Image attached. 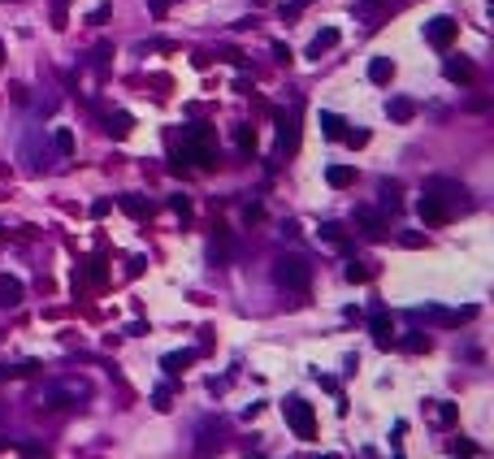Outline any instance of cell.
Listing matches in <instances>:
<instances>
[{
	"mask_svg": "<svg viewBox=\"0 0 494 459\" xmlns=\"http://www.w3.org/2000/svg\"><path fill=\"white\" fill-rule=\"evenodd\" d=\"M273 282L286 291H308L312 286V265L304 256H278L273 260Z\"/></svg>",
	"mask_w": 494,
	"mask_h": 459,
	"instance_id": "1",
	"label": "cell"
},
{
	"mask_svg": "<svg viewBox=\"0 0 494 459\" xmlns=\"http://www.w3.org/2000/svg\"><path fill=\"white\" fill-rule=\"evenodd\" d=\"M273 121H278V147H273V157L286 161V157H295V147H299V109H273Z\"/></svg>",
	"mask_w": 494,
	"mask_h": 459,
	"instance_id": "2",
	"label": "cell"
},
{
	"mask_svg": "<svg viewBox=\"0 0 494 459\" xmlns=\"http://www.w3.org/2000/svg\"><path fill=\"white\" fill-rule=\"evenodd\" d=\"M282 416H286V425L295 429V438H317V412H312V403H304V399H286L282 403Z\"/></svg>",
	"mask_w": 494,
	"mask_h": 459,
	"instance_id": "3",
	"label": "cell"
},
{
	"mask_svg": "<svg viewBox=\"0 0 494 459\" xmlns=\"http://www.w3.org/2000/svg\"><path fill=\"white\" fill-rule=\"evenodd\" d=\"M425 191H429V195H438V199L447 204L451 213H455V204H460V208H473V199H468V187L451 182V178H434V182H429Z\"/></svg>",
	"mask_w": 494,
	"mask_h": 459,
	"instance_id": "4",
	"label": "cell"
},
{
	"mask_svg": "<svg viewBox=\"0 0 494 459\" xmlns=\"http://www.w3.org/2000/svg\"><path fill=\"white\" fill-rule=\"evenodd\" d=\"M455 35H460V22H455V18H447V13H438V18H429V22H425V39H429L434 48H451V44H455Z\"/></svg>",
	"mask_w": 494,
	"mask_h": 459,
	"instance_id": "5",
	"label": "cell"
},
{
	"mask_svg": "<svg viewBox=\"0 0 494 459\" xmlns=\"http://www.w3.org/2000/svg\"><path fill=\"white\" fill-rule=\"evenodd\" d=\"M78 399H87L83 381H61V386H48L44 390V407H74Z\"/></svg>",
	"mask_w": 494,
	"mask_h": 459,
	"instance_id": "6",
	"label": "cell"
},
{
	"mask_svg": "<svg viewBox=\"0 0 494 459\" xmlns=\"http://www.w3.org/2000/svg\"><path fill=\"white\" fill-rule=\"evenodd\" d=\"M416 213H421V221H425V225H447V221L455 217V213L447 208V204H442L438 195H429V191H425L421 199H416Z\"/></svg>",
	"mask_w": 494,
	"mask_h": 459,
	"instance_id": "7",
	"label": "cell"
},
{
	"mask_svg": "<svg viewBox=\"0 0 494 459\" xmlns=\"http://www.w3.org/2000/svg\"><path fill=\"white\" fill-rule=\"evenodd\" d=\"M416 317H434L438 325H464L477 317V308H416Z\"/></svg>",
	"mask_w": 494,
	"mask_h": 459,
	"instance_id": "8",
	"label": "cell"
},
{
	"mask_svg": "<svg viewBox=\"0 0 494 459\" xmlns=\"http://www.w3.org/2000/svg\"><path fill=\"white\" fill-rule=\"evenodd\" d=\"M356 230H360L364 239H386V221H382L377 213H369V208L356 213Z\"/></svg>",
	"mask_w": 494,
	"mask_h": 459,
	"instance_id": "9",
	"label": "cell"
},
{
	"mask_svg": "<svg viewBox=\"0 0 494 459\" xmlns=\"http://www.w3.org/2000/svg\"><path fill=\"white\" fill-rule=\"evenodd\" d=\"M369 329H373V342H377V347H390V342H395V321H390L386 312H373Z\"/></svg>",
	"mask_w": 494,
	"mask_h": 459,
	"instance_id": "10",
	"label": "cell"
},
{
	"mask_svg": "<svg viewBox=\"0 0 494 459\" xmlns=\"http://www.w3.org/2000/svg\"><path fill=\"white\" fill-rule=\"evenodd\" d=\"M386 117H390V121H412V117H416V100H408V95L386 100Z\"/></svg>",
	"mask_w": 494,
	"mask_h": 459,
	"instance_id": "11",
	"label": "cell"
},
{
	"mask_svg": "<svg viewBox=\"0 0 494 459\" xmlns=\"http://www.w3.org/2000/svg\"><path fill=\"white\" fill-rule=\"evenodd\" d=\"M104 131H109L113 139H126L130 131H135V117H130V113H122V109H117V113H109V117H104Z\"/></svg>",
	"mask_w": 494,
	"mask_h": 459,
	"instance_id": "12",
	"label": "cell"
},
{
	"mask_svg": "<svg viewBox=\"0 0 494 459\" xmlns=\"http://www.w3.org/2000/svg\"><path fill=\"white\" fill-rule=\"evenodd\" d=\"M117 208H122L126 217H135V221H143V217L152 213V204H148L143 195H117Z\"/></svg>",
	"mask_w": 494,
	"mask_h": 459,
	"instance_id": "13",
	"label": "cell"
},
{
	"mask_svg": "<svg viewBox=\"0 0 494 459\" xmlns=\"http://www.w3.org/2000/svg\"><path fill=\"white\" fill-rule=\"evenodd\" d=\"M334 44H338V31H334V27L317 31V35H312V44H308V57H312V61H321V53H330Z\"/></svg>",
	"mask_w": 494,
	"mask_h": 459,
	"instance_id": "14",
	"label": "cell"
},
{
	"mask_svg": "<svg viewBox=\"0 0 494 459\" xmlns=\"http://www.w3.org/2000/svg\"><path fill=\"white\" fill-rule=\"evenodd\" d=\"M18 303H22V282L0 273V308H18Z\"/></svg>",
	"mask_w": 494,
	"mask_h": 459,
	"instance_id": "15",
	"label": "cell"
},
{
	"mask_svg": "<svg viewBox=\"0 0 494 459\" xmlns=\"http://www.w3.org/2000/svg\"><path fill=\"white\" fill-rule=\"evenodd\" d=\"M390 79H395V61H390V57H373V61H369V83L386 87Z\"/></svg>",
	"mask_w": 494,
	"mask_h": 459,
	"instance_id": "16",
	"label": "cell"
},
{
	"mask_svg": "<svg viewBox=\"0 0 494 459\" xmlns=\"http://www.w3.org/2000/svg\"><path fill=\"white\" fill-rule=\"evenodd\" d=\"M325 182H330L334 191H343V187L356 182V169H351V165H330V169H325Z\"/></svg>",
	"mask_w": 494,
	"mask_h": 459,
	"instance_id": "17",
	"label": "cell"
},
{
	"mask_svg": "<svg viewBox=\"0 0 494 459\" xmlns=\"http://www.w3.org/2000/svg\"><path fill=\"white\" fill-rule=\"evenodd\" d=\"M442 74H447L451 83H473V61H447Z\"/></svg>",
	"mask_w": 494,
	"mask_h": 459,
	"instance_id": "18",
	"label": "cell"
},
{
	"mask_svg": "<svg viewBox=\"0 0 494 459\" xmlns=\"http://www.w3.org/2000/svg\"><path fill=\"white\" fill-rule=\"evenodd\" d=\"M191 360H195V351H169V355H161V368L165 373H182Z\"/></svg>",
	"mask_w": 494,
	"mask_h": 459,
	"instance_id": "19",
	"label": "cell"
},
{
	"mask_svg": "<svg viewBox=\"0 0 494 459\" xmlns=\"http://www.w3.org/2000/svg\"><path fill=\"white\" fill-rule=\"evenodd\" d=\"M321 135L325 139H343L347 135V121L338 117V113H321Z\"/></svg>",
	"mask_w": 494,
	"mask_h": 459,
	"instance_id": "20",
	"label": "cell"
},
{
	"mask_svg": "<svg viewBox=\"0 0 494 459\" xmlns=\"http://www.w3.org/2000/svg\"><path fill=\"white\" fill-rule=\"evenodd\" d=\"M226 256H230V230H226V225H217V234H213V260L221 265Z\"/></svg>",
	"mask_w": 494,
	"mask_h": 459,
	"instance_id": "21",
	"label": "cell"
},
{
	"mask_svg": "<svg viewBox=\"0 0 494 459\" xmlns=\"http://www.w3.org/2000/svg\"><path fill=\"white\" fill-rule=\"evenodd\" d=\"M399 347H403L408 355H425V351H429L434 342H429V334H408V338H403Z\"/></svg>",
	"mask_w": 494,
	"mask_h": 459,
	"instance_id": "22",
	"label": "cell"
},
{
	"mask_svg": "<svg viewBox=\"0 0 494 459\" xmlns=\"http://www.w3.org/2000/svg\"><path fill=\"white\" fill-rule=\"evenodd\" d=\"M321 239H325V243H334V247H343V251H347V239H343V225H338V221H321Z\"/></svg>",
	"mask_w": 494,
	"mask_h": 459,
	"instance_id": "23",
	"label": "cell"
},
{
	"mask_svg": "<svg viewBox=\"0 0 494 459\" xmlns=\"http://www.w3.org/2000/svg\"><path fill=\"white\" fill-rule=\"evenodd\" d=\"M382 204H386V208H399V204H403V191H399V182H382Z\"/></svg>",
	"mask_w": 494,
	"mask_h": 459,
	"instance_id": "24",
	"label": "cell"
},
{
	"mask_svg": "<svg viewBox=\"0 0 494 459\" xmlns=\"http://www.w3.org/2000/svg\"><path fill=\"white\" fill-rule=\"evenodd\" d=\"M234 139H239L243 157H252V152H256V131H252V126H239V135H234Z\"/></svg>",
	"mask_w": 494,
	"mask_h": 459,
	"instance_id": "25",
	"label": "cell"
},
{
	"mask_svg": "<svg viewBox=\"0 0 494 459\" xmlns=\"http://www.w3.org/2000/svg\"><path fill=\"white\" fill-rule=\"evenodd\" d=\"M52 143H57V152H61V157H74V131H65V126H61V131L52 135Z\"/></svg>",
	"mask_w": 494,
	"mask_h": 459,
	"instance_id": "26",
	"label": "cell"
},
{
	"mask_svg": "<svg viewBox=\"0 0 494 459\" xmlns=\"http://www.w3.org/2000/svg\"><path fill=\"white\" fill-rule=\"evenodd\" d=\"M347 282H369V265H364V260H351V265H347Z\"/></svg>",
	"mask_w": 494,
	"mask_h": 459,
	"instance_id": "27",
	"label": "cell"
},
{
	"mask_svg": "<svg viewBox=\"0 0 494 459\" xmlns=\"http://www.w3.org/2000/svg\"><path fill=\"white\" fill-rule=\"evenodd\" d=\"M308 5H312V0H291V5H282V22H295Z\"/></svg>",
	"mask_w": 494,
	"mask_h": 459,
	"instance_id": "28",
	"label": "cell"
},
{
	"mask_svg": "<svg viewBox=\"0 0 494 459\" xmlns=\"http://www.w3.org/2000/svg\"><path fill=\"white\" fill-rule=\"evenodd\" d=\"M65 9H70V0H52V27H65Z\"/></svg>",
	"mask_w": 494,
	"mask_h": 459,
	"instance_id": "29",
	"label": "cell"
},
{
	"mask_svg": "<svg viewBox=\"0 0 494 459\" xmlns=\"http://www.w3.org/2000/svg\"><path fill=\"white\" fill-rule=\"evenodd\" d=\"M438 425H455V403H438Z\"/></svg>",
	"mask_w": 494,
	"mask_h": 459,
	"instance_id": "30",
	"label": "cell"
},
{
	"mask_svg": "<svg viewBox=\"0 0 494 459\" xmlns=\"http://www.w3.org/2000/svg\"><path fill=\"white\" fill-rule=\"evenodd\" d=\"M343 143H347V147H364V143H369V131H347Z\"/></svg>",
	"mask_w": 494,
	"mask_h": 459,
	"instance_id": "31",
	"label": "cell"
},
{
	"mask_svg": "<svg viewBox=\"0 0 494 459\" xmlns=\"http://www.w3.org/2000/svg\"><path fill=\"white\" fill-rule=\"evenodd\" d=\"M152 407H156V412H165V407H169V386H156V394H152Z\"/></svg>",
	"mask_w": 494,
	"mask_h": 459,
	"instance_id": "32",
	"label": "cell"
},
{
	"mask_svg": "<svg viewBox=\"0 0 494 459\" xmlns=\"http://www.w3.org/2000/svg\"><path fill=\"white\" fill-rule=\"evenodd\" d=\"M109 13H113V5H96L87 22H91V27H100V22H109Z\"/></svg>",
	"mask_w": 494,
	"mask_h": 459,
	"instance_id": "33",
	"label": "cell"
},
{
	"mask_svg": "<svg viewBox=\"0 0 494 459\" xmlns=\"http://www.w3.org/2000/svg\"><path fill=\"white\" fill-rule=\"evenodd\" d=\"M148 9H152L156 18H165V13L174 9V0H148Z\"/></svg>",
	"mask_w": 494,
	"mask_h": 459,
	"instance_id": "34",
	"label": "cell"
},
{
	"mask_svg": "<svg viewBox=\"0 0 494 459\" xmlns=\"http://www.w3.org/2000/svg\"><path fill=\"white\" fill-rule=\"evenodd\" d=\"M18 451L31 455V459H44V446H39V442H18Z\"/></svg>",
	"mask_w": 494,
	"mask_h": 459,
	"instance_id": "35",
	"label": "cell"
},
{
	"mask_svg": "<svg viewBox=\"0 0 494 459\" xmlns=\"http://www.w3.org/2000/svg\"><path fill=\"white\" fill-rule=\"evenodd\" d=\"M273 57H278V65H291V48H286V44H273Z\"/></svg>",
	"mask_w": 494,
	"mask_h": 459,
	"instance_id": "36",
	"label": "cell"
},
{
	"mask_svg": "<svg viewBox=\"0 0 494 459\" xmlns=\"http://www.w3.org/2000/svg\"><path fill=\"white\" fill-rule=\"evenodd\" d=\"M403 247H425V234H399Z\"/></svg>",
	"mask_w": 494,
	"mask_h": 459,
	"instance_id": "37",
	"label": "cell"
},
{
	"mask_svg": "<svg viewBox=\"0 0 494 459\" xmlns=\"http://www.w3.org/2000/svg\"><path fill=\"white\" fill-rule=\"evenodd\" d=\"M143 265H148V260H143V256H135V260L126 265V273H130V277H139V273H143Z\"/></svg>",
	"mask_w": 494,
	"mask_h": 459,
	"instance_id": "38",
	"label": "cell"
},
{
	"mask_svg": "<svg viewBox=\"0 0 494 459\" xmlns=\"http://www.w3.org/2000/svg\"><path fill=\"white\" fill-rule=\"evenodd\" d=\"M169 208H174V213H182V217H187V208H191V204H187V199H182V195H174V199H169Z\"/></svg>",
	"mask_w": 494,
	"mask_h": 459,
	"instance_id": "39",
	"label": "cell"
},
{
	"mask_svg": "<svg viewBox=\"0 0 494 459\" xmlns=\"http://www.w3.org/2000/svg\"><path fill=\"white\" fill-rule=\"evenodd\" d=\"M0 65H5V44H0Z\"/></svg>",
	"mask_w": 494,
	"mask_h": 459,
	"instance_id": "40",
	"label": "cell"
},
{
	"mask_svg": "<svg viewBox=\"0 0 494 459\" xmlns=\"http://www.w3.org/2000/svg\"><path fill=\"white\" fill-rule=\"evenodd\" d=\"M321 459H338V455H321Z\"/></svg>",
	"mask_w": 494,
	"mask_h": 459,
	"instance_id": "41",
	"label": "cell"
},
{
	"mask_svg": "<svg viewBox=\"0 0 494 459\" xmlns=\"http://www.w3.org/2000/svg\"><path fill=\"white\" fill-rule=\"evenodd\" d=\"M256 5H269V0H256Z\"/></svg>",
	"mask_w": 494,
	"mask_h": 459,
	"instance_id": "42",
	"label": "cell"
}]
</instances>
